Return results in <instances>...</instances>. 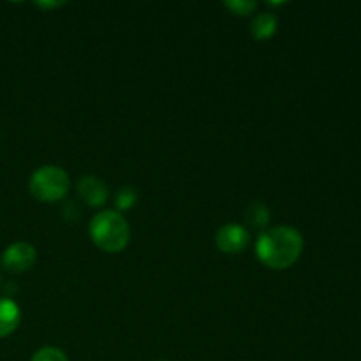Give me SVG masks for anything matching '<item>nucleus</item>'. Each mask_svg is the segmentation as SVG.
<instances>
[{"label": "nucleus", "mask_w": 361, "mask_h": 361, "mask_svg": "<svg viewBox=\"0 0 361 361\" xmlns=\"http://www.w3.org/2000/svg\"><path fill=\"white\" fill-rule=\"evenodd\" d=\"M303 252V236L291 226H275L264 229L256 242V254L264 267L271 270H288Z\"/></svg>", "instance_id": "1"}, {"label": "nucleus", "mask_w": 361, "mask_h": 361, "mask_svg": "<svg viewBox=\"0 0 361 361\" xmlns=\"http://www.w3.org/2000/svg\"><path fill=\"white\" fill-rule=\"evenodd\" d=\"M90 238L101 250L116 254L129 245L130 228L127 219L116 210H102L90 221Z\"/></svg>", "instance_id": "2"}, {"label": "nucleus", "mask_w": 361, "mask_h": 361, "mask_svg": "<svg viewBox=\"0 0 361 361\" xmlns=\"http://www.w3.org/2000/svg\"><path fill=\"white\" fill-rule=\"evenodd\" d=\"M71 178L66 169L60 166H42L35 169L34 175L28 180V190L32 196L42 203H55L66 197L69 192Z\"/></svg>", "instance_id": "3"}, {"label": "nucleus", "mask_w": 361, "mask_h": 361, "mask_svg": "<svg viewBox=\"0 0 361 361\" xmlns=\"http://www.w3.org/2000/svg\"><path fill=\"white\" fill-rule=\"evenodd\" d=\"M37 261V250L28 242H16L7 247L2 254V267L11 274L28 271Z\"/></svg>", "instance_id": "4"}, {"label": "nucleus", "mask_w": 361, "mask_h": 361, "mask_svg": "<svg viewBox=\"0 0 361 361\" xmlns=\"http://www.w3.org/2000/svg\"><path fill=\"white\" fill-rule=\"evenodd\" d=\"M250 242L249 229L240 224H224L215 235V243L224 254H240L247 249Z\"/></svg>", "instance_id": "5"}, {"label": "nucleus", "mask_w": 361, "mask_h": 361, "mask_svg": "<svg viewBox=\"0 0 361 361\" xmlns=\"http://www.w3.org/2000/svg\"><path fill=\"white\" fill-rule=\"evenodd\" d=\"M78 196L92 208H99L108 201V187L97 176H83L76 183Z\"/></svg>", "instance_id": "6"}, {"label": "nucleus", "mask_w": 361, "mask_h": 361, "mask_svg": "<svg viewBox=\"0 0 361 361\" xmlns=\"http://www.w3.org/2000/svg\"><path fill=\"white\" fill-rule=\"evenodd\" d=\"M21 321L20 307L14 300L0 298V338L9 337Z\"/></svg>", "instance_id": "7"}, {"label": "nucleus", "mask_w": 361, "mask_h": 361, "mask_svg": "<svg viewBox=\"0 0 361 361\" xmlns=\"http://www.w3.org/2000/svg\"><path fill=\"white\" fill-rule=\"evenodd\" d=\"M277 16L274 13H270V11H264V13L256 14L252 18V21H250V34L257 41H264V39H270L277 32Z\"/></svg>", "instance_id": "8"}, {"label": "nucleus", "mask_w": 361, "mask_h": 361, "mask_svg": "<svg viewBox=\"0 0 361 361\" xmlns=\"http://www.w3.org/2000/svg\"><path fill=\"white\" fill-rule=\"evenodd\" d=\"M270 210H268L267 204L259 203V201H254L247 207L245 210V224L250 226L254 229H264L270 224Z\"/></svg>", "instance_id": "9"}, {"label": "nucleus", "mask_w": 361, "mask_h": 361, "mask_svg": "<svg viewBox=\"0 0 361 361\" xmlns=\"http://www.w3.org/2000/svg\"><path fill=\"white\" fill-rule=\"evenodd\" d=\"M136 201H137L136 190L130 189V187H123V189H120L118 192H116V196H115L116 212L130 210V208L136 204Z\"/></svg>", "instance_id": "10"}, {"label": "nucleus", "mask_w": 361, "mask_h": 361, "mask_svg": "<svg viewBox=\"0 0 361 361\" xmlns=\"http://www.w3.org/2000/svg\"><path fill=\"white\" fill-rule=\"evenodd\" d=\"M30 361H69V358H67V355L62 349L48 345V348H42L39 351H35V355L32 356Z\"/></svg>", "instance_id": "11"}, {"label": "nucleus", "mask_w": 361, "mask_h": 361, "mask_svg": "<svg viewBox=\"0 0 361 361\" xmlns=\"http://www.w3.org/2000/svg\"><path fill=\"white\" fill-rule=\"evenodd\" d=\"M224 6L238 16H249L257 9V2H254V0H229Z\"/></svg>", "instance_id": "12"}, {"label": "nucleus", "mask_w": 361, "mask_h": 361, "mask_svg": "<svg viewBox=\"0 0 361 361\" xmlns=\"http://www.w3.org/2000/svg\"><path fill=\"white\" fill-rule=\"evenodd\" d=\"M157 361H164V360H157Z\"/></svg>", "instance_id": "13"}]
</instances>
